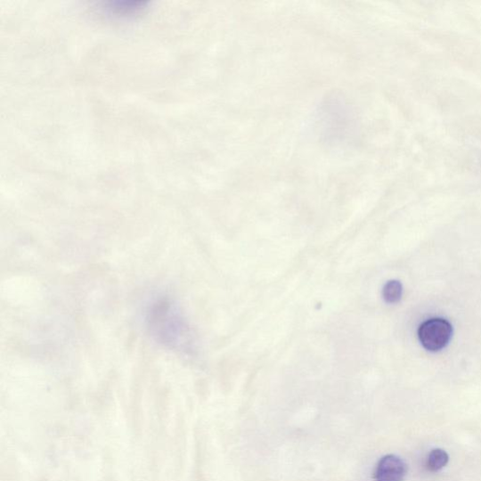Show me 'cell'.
Returning a JSON list of instances; mask_svg holds the SVG:
<instances>
[{
    "mask_svg": "<svg viewBox=\"0 0 481 481\" xmlns=\"http://www.w3.org/2000/svg\"><path fill=\"white\" fill-rule=\"evenodd\" d=\"M147 330L151 337L173 350L186 349L189 331L177 305L164 297L151 300L144 314Z\"/></svg>",
    "mask_w": 481,
    "mask_h": 481,
    "instance_id": "obj_1",
    "label": "cell"
},
{
    "mask_svg": "<svg viewBox=\"0 0 481 481\" xmlns=\"http://www.w3.org/2000/svg\"><path fill=\"white\" fill-rule=\"evenodd\" d=\"M452 333V325L449 321L443 318H432L420 324L419 338L426 350L439 352L448 346Z\"/></svg>",
    "mask_w": 481,
    "mask_h": 481,
    "instance_id": "obj_2",
    "label": "cell"
},
{
    "mask_svg": "<svg viewBox=\"0 0 481 481\" xmlns=\"http://www.w3.org/2000/svg\"><path fill=\"white\" fill-rule=\"evenodd\" d=\"M406 475L404 461L395 455L383 457L375 469L376 481H403Z\"/></svg>",
    "mask_w": 481,
    "mask_h": 481,
    "instance_id": "obj_3",
    "label": "cell"
},
{
    "mask_svg": "<svg viewBox=\"0 0 481 481\" xmlns=\"http://www.w3.org/2000/svg\"><path fill=\"white\" fill-rule=\"evenodd\" d=\"M450 457L444 451L436 449L428 454L427 469L431 472H437L448 465Z\"/></svg>",
    "mask_w": 481,
    "mask_h": 481,
    "instance_id": "obj_4",
    "label": "cell"
},
{
    "mask_svg": "<svg viewBox=\"0 0 481 481\" xmlns=\"http://www.w3.org/2000/svg\"><path fill=\"white\" fill-rule=\"evenodd\" d=\"M383 298L388 304H396L403 298V285L398 281H388L383 289Z\"/></svg>",
    "mask_w": 481,
    "mask_h": 481,
    "instance_id": "obj_5",
    "label": "cell"
}]
</instances>
